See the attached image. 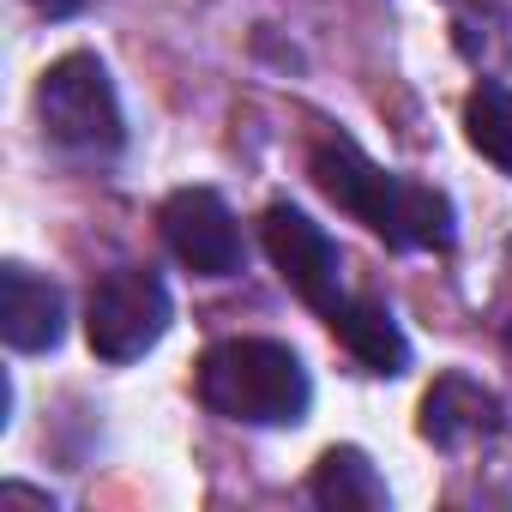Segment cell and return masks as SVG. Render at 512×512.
Instances as JSON below:
<instances>
[{
    "mask_svg": "<svg viewBox=\"0 0 512 512\" xmlns=\"http://www.w3.org/2000/svg\"><path fill=\"white\" fill-rule=\"evenodd\" d=\"M308 175H314V187H320L338 211H350L356 223H368L386 247L446 253L452 235H458L452 199H446L440 187H422V181H410V175L380 169V163H374L356 139H344V133H332V139H320V145L308 151Z\"/></svg>",
    "mask_w": 512,
    "mask_h": 512,
    "instance_id": "obj_1",
    "label": "cell"
},
{
    "mask_svg": "<svg viewBox=\"0 0 512 512\" xmlns=\"http://www.w3.org/2000/svg\"><path fill=\"white\" fill-rule=\"evenodd\" d=\"M193 392L211 416L241 428H296L314 404L308 362L278 338H223L199 356Z\"/></svg>",
    "mask_w": 512,
    "mask_h": 512,
    "instance_id": "obj_2",
    "label": "cell"
},
{
    "mask_svg": "<svg viewBox=\"0 0 512 512\" xmlns=\"http://www.w3.org/2000/svg\"><path fill=\"white\" fill-rule=\"evenodd\" d=\"M37 121H43V139L55 151H67V157H79V163H109L127 145V115H121L115 79L85 49H73V55L43 67V79H37Z\"/></svg>",
    "mask_w": 512,
    "mask_h": 512,
    "instance_id": "obj_3",
    "label": "cell"
},
{
    "mask_svg": "<svg viewBox=\"0 0 512 512\" xmlns=\"http://www.w3.org/2000/svg\"><path fill=\"white\" fill-rule=\"evenodd\" d=\"M175 320V302H169V284L151 272V266H115L97 278L91 302H85V338H91V356L97 362H139L145 350L163 344Z\"/></svg>",
    "mask_w": 512,
    "mask_h": 512,
    "instance_id": "obj_4",
    "label": "cell"
},
{
    "mask_svg": "<svg viewBox=\"0 0 512 512\" xmlns=\"http://www.w3.org/2000/svg\"><path fill=\"white\" fill-rule=\"evenodd\" d=\"M260 241H266V253H272V266H278V278L332 326V314L350 302V290H344V253H338V241L308 217V211H296V205H266V223H260Z\"/></svg>",
    "mask_w": 512,
    "mask_h": 512,
    "instance_id": "obj_5",
    "label": "cell"
},
{
    "mask_svg": "<svg viewBox=\"0 0 512 512\" xmlns=\"http://www.w3.org/2000/svg\"><path fill=\"white\" fill-rule=\"evenodd\" d=\"M163 223V241L169 253L193 272V278H235L247 247H241V229H235V211L223 205L217 187H175L157 211Z\"/></svg>",
    "mask_w": 512,
    "mask_h": 512,
    "instance_id": "obj_6",
    "label": "cell"
},
{
    "mask_svg": "<svg viewBox=\"0 0 512 512\" xmlns=\"http://www.w3.org/2000/svg\"><path fill=\"white\" fill-rule=\"evenodd\" d=\"M0 338L19 356H43L67 338V296L31 266H0Z\"/></svg>",
    "mask_w": 512,
    "mask_h": 512,
    "instance_id": "obj_7",
    "label": "cell"
},
{
    "mask_svg": "<svg viewBox=\"0 0 512 512\" xmlns=\"http://www.w3.org/2000/svg\"><path fill=\"white\" fill-rule=\"evenodd\" d=\"M416 428H422L428 446L458 452L470 440H494L506 428V404L482 380H470V374H440L428 386V398H422V422Z\"/></svg>",
    "mask_w": 512,
    "mask_h": 512,
    "instance_id": "obj_8",
    "label": "cell"
},
{
    "mask_svg": "<svg viewBox=\"0 0 512 512\" xmlns=\"http://www.w3.org/2000/svg\"><path fill=\"white\" fill-rule=\"evenodd\" d=\"M332 338L368 368V374H404L410 368V338L398 326V314L380 296H350L332 314Z\"/></svg>",
    "mask_w": 512,
    "mask_h": 512,
    "instance_id": "obj_9",
    "label": "cell"
},
{
    "mask_svg": "<svg viewBox=\"0 0 512 512\" xmlns=\"http://www.w3.org/2000/svg\"><path fill=\"white\" fill-rule=\"evenodd\" d=\"M308 494L326 512H380L386 506V476L374 470V458L362 446H332V452H320V464L308 476Z\"/></svg>",
    "mask_w": 512,
    "mask_h": 512,
    "instance_id": "obj_10",
    "label": "cell"
},
{
    "mask_svg": "<svg viewBox=\"0 0 512 512\" xmlns=\"http://www.w3.org/2000/svg\"><path fill=\"white\" fill-rule=\"evenodd\" d=\"M464 139H470L500 175H512V91H506V85L482 79V85L464 97Z\"/></svg>",
    "mask_w": 512,
    "mask_h": 512,
    "instance_id": "obj_11",
    "label": "cell"
},
{
    "mask_svg": "<svg viewBox=\"0 0 512 512\" xmlns=\"http://www.w3.org/2000/svg\"><path fill=\"white\" fill-rule=\"evenodd\" d=\"M31 7L43 13V19H73V13H85L91 0H31Z\"/></svg>",
    "mask_w": 512,
    "mask_h": 512,
    "instance_id": "obj_12",
    "label": "cell"
}]
</instances>
